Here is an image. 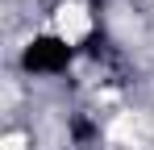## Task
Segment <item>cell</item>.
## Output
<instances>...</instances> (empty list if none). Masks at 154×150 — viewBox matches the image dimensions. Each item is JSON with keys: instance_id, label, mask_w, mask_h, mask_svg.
Instances as JSON below:
<instances>
[{"instance_id": "obj_1", "label": "cell", "mask_w": 154, "mask_h": 150, "mask_svg": "<svg viewBox=\"0 0 154 150\" xmlns=\"http://www.w3.org/2000/svg\"><path fill=\"white\" fill-rule=\"evenodd\" d=\"M71 63V46L58 42V38H38L25 50V67L29 71H63Z\"/></svg>"}]
</instances>
